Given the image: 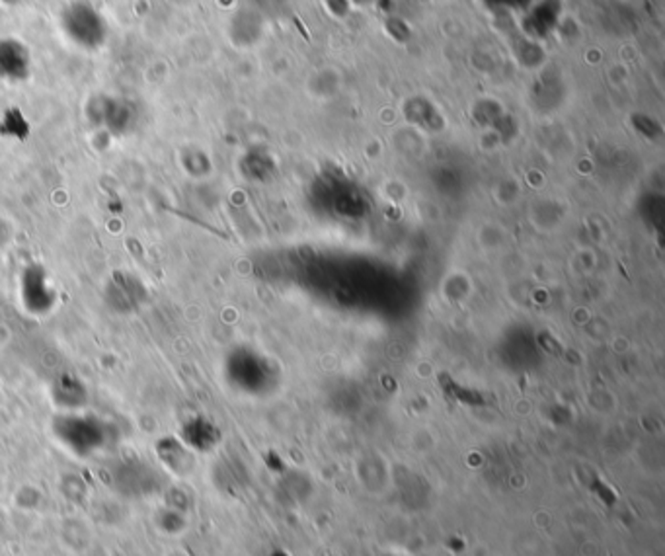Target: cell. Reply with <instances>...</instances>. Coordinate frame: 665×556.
<instances>
[{
	"label": "cell",
	"instance_id": "cell-1",
	"mask_svg": "<svg viewBox=\"0 0 665 556\" xmlns=\"http://www.w3.org/2000/svg\"><path fill=\"white\" fill-rule=\"evenodd\" d=\"M51 434L59 446L79 459H89L113 441V425L92 412H59L51 422Z\"/></svg>",
	"mask_w": 665,
	"mask_h": 556
},
{
	"label": "cell",
	"instance_id": "cell-2",
	"mask_svg": "<svg viewBox=\"0 0 665 556\" xmlns=\"http://www.w3.org/2000/svg\"><path fill=\"white\" fill-rule=\"evenodd\" d=\"M59 27L69 44L82 51H100L110 39V24L90 0H70L59 12Z\"/></svg>",
	"mask_w": 665,
	"mask_h": 556
},
{
	"label": "cell",
	"instance_id": "cell-3",
	"mask_svg": "<svg viewBox=\"0 0 665 556\" xmlns=\"http://www.w3.org/2000/svg\"><path fill=\"white\" fill-rule=\"evenodd\" d=\"M89 121L110 137H127L139 125V106L125 96L98 94L86 106Z\"/></svg>",
	"mask_w": 665,
	"mask_h": 556
},
{
	"label": "cell",
	"instance_id": "cell-4",
	"mask_svg": "<svg viewBox=\"0 0 665 556\" xmlns=\"http://www.w3.org/2000/svg\"><path fill=\"white\" fill-rule=\"evenodd\" d=\"M18 299L22 309L32 317H48L59 305V291L49 269L41 262H27L18 276Z\"/></svg>",
	"mask_w": 665,
	"mask_h": 556
},
{
	"label": "cell",
	"instance_id": "cell-5",
	"mask_svg": "<svg viewBox=\"0 0 665 556\" xmlns=\"http://www.w3.org/2000/svg\"><path fill=\"white\" fill-rule=\"evenodd\" d=\"M149 299V289L144 281L127 269H115L104 285V303L110 312L120 317H129L139 312Z\"/></svg>",
	"mask_w": 665,
	"mask_h": 556
},
{
	"label": "cell",
	"instance_id": "cell-6",
	"mask_svg": "<svg viewBox=\"0 0 665 556\" xmlns=\"http://www.w3.org/2000/svg\"><path fill=\"white\" fill-rule=\"evenodd\" d=\"M34 73V57L22 39L6 36L0 37V80L8 84H22Z\"/></svg>",
	"mask_w": 665,
	"mask_h": 556
},
{
	"label": "cell",
	"instance_id": "cell-7",
	"mask_svg": "<svg viewBox=\"0 0 665 556\" xmlns=\"http://www.w3.org/2000/svg\"><path fill=\"white\" fill-rule=\"evenodd\" d=\"M49 396L59 412H77L84 410L89 404V389H86L84 381L70 371H63L53 379Z\"/></svg>",
	"mask_w": 665,
	"mask_h": 556
},
{
	"label": "cell",
	"instance_id": "cell-8",
	"mask_svg": "<svg viewBox=\"0 0 665 556\" xmlns=\"http://www.w3.org/2000/svg\"><path fill=\"white\" fill-rule=\"evenodd\" d=\"M156 457L172 475L184 477L194 467V451L176 435H163L154 444Z\"/></svg>",
	"mask_w": 665,
	"mask_h": 556
},
{
	"label": "cell",
	"instance_id": "cell-9",
	"mask_svg": "<svg viewBox=\"0 0 665 556\" xmlns=\"http://www.w3.org/2000/svg\"><path fill=\"white\" fill-rule=\"evenodd\" d=\"M178 437L194 453H207L219 444L221 434L206 416H192L184 422Z\"/></svg>",
	"mask_w": 665,
	"mask_h": 556
},
{
	"label": "cell",
	"instance_id": "cell-10",
	"mask_svg": "<svg viewBox=\"0 0 665 556\" xmlns=\"http://www.w3.org/2000/svg\"><path fill=\"white\" fill-rule=\"evenodd\" d=\"M59 539L63 547L72 554H82L94 543L92 530H89V525L82 519H67L59 530Z\"/></svg>",
	"mask_w": 665,
	"mask_h": 556
},
{
	"label": "cell",
	"instance_id": "cell-11",
	"mask_svg": "<svg viewBox=\"0 0 665 556\" xmlns=\"http://www.w3.org/2000/svg\"><path fill=\"white\" fill-rule=\"evenodd\" d=\"M30 121L26 120L24 113L18 108H10L5 111L3 120H0V135L16 141H26L30 137Z\"/></svg>",
	"mask_w": 665,
	"mask_h": 556
},
{
	"label": "cell",
	"instance_id": "cell-12",
	"mask_svg": "<svg viewBox=\"0 0 665 556\" xmlns=\"http://www.w3.org/2000/svg\"><path fill=\"white\" fill-rule=\"evenodd\" d=\"M10 238V226L6 223V219L0 215V248L6 247V242Z\"/></svg>",
	"mask_w": 665,
	"mask_h": 556
},
{
	"label": "cell",
	"instance_id": "cell-13",
	"mask_svg": "<svg viewBox=\"0 0 665 556\" xmlns=\"http://www.w3.org/2000/svg\"><path fill=\"white\" fill-rule=\"evenodd\" d=\"M491 3H496V5H519V3H523V0H491Z\"/></svg>",
	"mask_w": 665,
	"mask_h": 556
},
{
	"label": "cell",
	"instance_id": "cell-14",
	"mask_svg": "<svg viewBox=\"0 0 665 556\" xmlns=\"http://www.w3.org/2000/svg\"><path fill=\"white\" fill-rule=\"evenodd\" d=\"M6 3H10V0H6Z\"/></svg>",
	"mask_w": 665,
	"mask_h": 556
}]
</instances>
